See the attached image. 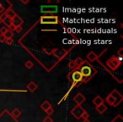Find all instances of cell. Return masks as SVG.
I'll use <instances>...</instances> for the list:
<instances>
[{"label": "cell", "instance_id": "484cf974", "mask_svg": "<svg viewBox=\"0 0 123 122\" xmlns=\"http://www.w3.org/2000/svg\"><path fill=\"white\" fill-rule=\"evenodd\" d=\"M89 115L86 111H84V113L82 115V117H81V118H83V120H86L89 119Z\"/></svg>", "mask_w": 123, "mask_h": 122}, {"label": "cell", "instance_id": "8d00e7d4", "mask_svg": "<svg viewBox=\"0 0 123 122\" xmlns=\"http://www.w3.org/2000/svg\"><path fill=\"white\" fill-rule=\"evenodd\" d=\"M0 5H1V4H0Z\"/></svg>", "mask_w": 123, "mask_h": 122}, {"label": "cell", "instance_id": "d6986e66", "mask_svg": "<svg viewBox=\"0 0 123 122\" xmlns=\"http://www.w3.org/2000/svg\"><path fill=\"white\" fill-rule=\"evenodd\" d=\"M74 62L76 64V66H81L84 64V60L81 58L80 57H79V58H76V60H74Z\"/></svg>", "mask_w": 123, "mask_h": 122}, {"label": "cell", "instance_id": "5bb4252c", "mask_svg": "<svg viewBox=\"0 0 123 122\" xmlns=\"http://www.w3.org/2000/svg\"><path fill=\"white\" fill-rule=\"evenodd\" d=\"M41 109L42 110H44L45 112L46 111V110L48 109V108H51V104L49 103L48 101H44L41 104Z\"/></svg>", "mask_w": 123, "mask_h": 122}, {"label": "cell", "instance_id": "8fae6325", "mask_svg": "<svg viewBox=\"0 0 123 122\" xmlns=\"http://www.w3.org/2000/svg\"><path fill=\"white\" fill-rule=\"evenodd\" d=\"M97 58H98L97 54H96V53H94V52H93V51L89 52V53L87 54V58H88V60H89L90 62H94V60L97 59Z\"/></svg>", "mask_w": 123, "mask_h": 122}, {"label": "cell", "instance_id": "4316f807", "mask_svg": "<svg viewBox=\"0 0 123 122\" xmlns=\"http://www.w3.org/2000/svg\"><path fill=\"white\" fill-rule=\"evenodd\" d=\"M43 122H53V120L50 116H46V118H44Z\"/></svg>", "mask_w": 123, "mask_h": 122}, {"label": "cell", "instance_id": "ffe728a7", "mask_svg": "<svg viewBox=\"0 0 123 122\" xmlns=\"http://www.w3.org/2000/svg\"><path fill=\"white\" fill-rule=\"evenodd\" d=\"M111 122H123V119L121 115H117L116 117H115Z\"/></svg>", "mask_w": 123, "mask_h": 122}, {"label": "cell", "instance_id": "83f0119b", "mask_svg": "<svg viewBox=\"0 0 123 122\" xmlns=\"http://www.w3.org/2000/svg\"><path fill=\"white\" fill-rule=\"evenodd\" d=\"M7 30L8 29L5 27V26H3V27L0 28V33H1L2 35H4V33H5L6 31H7Z\"/></svg>", "mask_w": 123, "mask_h": 122}, {"label": "cell", "instance_id": "836d02e7", "mask_svg": "<svg viewBox=\"0 0 123 122\" xmlns=\"http://www.w3.org/2000/svg\"><path fill=\"white\" fill-rule=\"evenodd\" d=\"M20 2H21V3H23V4H27V3H29V1H20Z\"/></svg>", "mask_w": 123, "mask_h": 122}, {"label": "cell", "instance_id": "f1b7e54d", "mask_svg": "<svg viewBox=\"0 0 123 122\" xmlns=\"http://www.w3.org/2000/svg\"><path fill=\"white\" fill-rule=\"evenodd\" d=\"M22 30H23L22 26H16V27H15V31H14L19 33L20 31H22Z\"/></svg>", "mask_w": 123, "mask_h": 122}, {"label": "cell", "instance_id": "8992f818", "mask_svg": "<svg viewBox=\"0 0 123 122\" xmlns=\"http://www.w3.org/2000/svg\"><path fill=\"white\" fill-rule=\"evenodd\" d=\"M111 95L113 97V98H114V99L116 100V103H115L114 106L115 107L118 106V105L120 104V103H121V102L122 101V99H123L121 94L117 91V90H113V91L111 92Z\"/></svg>", "mask_w": 123, "mask_h": 122}, {"label": "cell", "instance_id": "603a6c76", "mask_svg": "<svg viewBox=\"0 0 123 122\" xmlns=\"http://www.w3.org/2000/svg\"><path fill=\"white\" fill-rule=\"evenodd\" d=\"M68 67H69V69H71V70H74L77 67L75 62H74V60H72V61H70V62L68 63Z\"/></svg>", "mask_w": 123, "mask_h": 122}, {"label": "cell", "instance_id": "6da1fadb", "mask_svg": "<svg viewBox=\"0 0 123 122\" xmlns=\"http://www.w3.org/2000/svg\"><path fill=\"white\" fill-rule=\"evenodd\" d=\"M80 71L81 75H82V76H83L82 81H84V82H86V81H87L89 78H90L91 76L94 74V72H95V71H94L93 68L89 65L82 66V67L80 68V71Z\"/></svg>", "mask_w": 123, "mask_h": 122}, {"label": "cell", "instance_id": "e575fe53", "mask_svg": "<svg viewBox=\"0 0 123 122\" xmlns=\"http://www.w3.org/2000/svg\"><path fill=\"white\" fill-rule=\"evenodd\" d=\"M2 22H3V19H2L1 17H0V24H1Z\"/></svg>", "mask_w": 123, "mask_h": 122}, {"label": "cell", "instance_id": "30bf717a", "mask_svg": "<svg viewBox=\"0 0 123 122\" xmlns=\"http://www.w3.org/2000/svg\"><path fill=\"white\" fill-rule=\"evenodd\" d=\"M26 87H27V89L29 90L31 93H34L35 91H36V89H37L38 86H37V85L34 82V81H31V82L27 85Z\"/></svg>", "mask_w": 123, "mask_h": 122}, {"label": "cell", "instance_id": "ba28073f", "mask_svg": "<svg viewBox=\"0 0 123 122\" xmlns=\"http://www.w3.org/2000/svg\"><path fill=\"white\" fill-rule=\"evenodd\" d=\"M74 100L78 105H81L83 103L85 102L86 98L81 93H78L77 94H76V96H74Z\"/></svg>", "mask_w": 123, "mask_h": 122}, {"label": "cell", "instance_id": "d4e9b609", "mask_svg": "<svg viewBox=\"0 0 123 122\" xmlns=\"http://www.w3.org/2000/svg\"><path fill=\"white\" fill-rule=\"evenodd\" d=\"M122 55H123V48H121L117 51V56H116V57H119V58H122Z\"/></svg>", "mask_w": 123, "mask_h": 122}, {"label": "cell", "instance_id": "d590c367", "mask_svg": "<svg viewBox=\"0 0 123 122\" xmlns=\"http://www.w3.org/2000/svg\"><path fill=\"white\" fill-rule=\"evenodd\" d=\"M83 122H90V121H89V120H84V121H83Z\"/></svg>", "mask_w": 123, "mask_h": 122}, {"label": "cell", "instance_id": "5b68a950", "mask_svg": "<svg viewBox=\"0 0 123 122\" xmlns=\"http://www.w3.org/2000/svg\"><path fill=\"white\" fill-rule=\"evenodd\" d=\"M69 79L72 80L73 82L75 84V83H78V82H79V81H82L83 76H82V75H81L80 71H75L71 74V76H69Z\"/></svg>", "mask_w": 123, "mask_h": 122}, {"label": "cell", "instance_id": "7402d4cb", "mask_svg": "<svg viewBox=\"0 0 123 122\" xmlns=\"http://www.w3.org/2000/svg\"><path fill=\"white\" fill-rule=\"evenodd\" d=\"M33 65H34V64H33L32 61H31V60H28V61H26L25 64V68H26V69H28V70H31V68L33 67Z\"/></svg>", "mask_w": 123, "mask_h": 122}, {"label": "cell", "instance_id": "e0dca14e", "mask_svg": "<svg viewBox=\"0 0 123 122\" xmlns=\"http://www.w3.org/2000/svg\"><path fill=\"white\" fill-rule=\"evenodd\" d=\"M11 115L14 117V118H18V117L20 116L21 115V111L19 109V108H14L12 112H11Z\"/></svg>", "mask_w": 123, "mask_h": 122}, {"label": "cell", "instance_id": "d6a6232c", "mask_svg": "<svg viewBox=\"0 0 123 122\" xmlns=\"http://www.w3.org/2000/svg\"><path fill=\"white\" fill-rule=\"evenodd\" d=\"M4 12H5V9H4V6L1 4V5H0V14H3V13H4Z\"/></svg>", "mask_w": 123, "mask_h": 122}, {"label": "cell", "instance_id": "7a4b0ae2", "mask_svg": "<svg viewBox=\"0 0 123 122\" xmlns=\"http://www.w3.org/2000/svg\"><path fill=\"white\" fill-rule=\"evenodd\" d=\"M121 61L117 58L116 56H112L111 58H110L109 59L106 61V65L110 68L111 70L114 71V70L117 69L119 67V65H121Z\"/></svg>", "mask_w": 123, "mask_h": 122}, {"label": "cell", "instance_id": "44dd1931", "mask_svg": "<svg viewBox=\"0 0 123 122\" xmlns=\"http://www.w3.org/2000/svg\"><path fill=\"white\" fill-rule=\"evenodd\" d=\"M4 36H5L6 39H9V38H12L13 36H14V33L12 32V31H9V30H7V31H6L5 33H4Z\"/></svg>", "mask_w": 123, "mask_h": 122}, {"label": "cell", "instance_id": "52a82bcc", "mask_svg": "<svg viewBox=\"0 0 123 122\" xmlns=\"http://www.w3.org/2000/svg\"><path fill=\"white\" fill-rule=\"evenodd\" d=\"M42 13H49V14H52V13H56L57 12V7L56 6H41V9Z\"/></svg>", "mask_w": 123, "mask_h": 122}, {"label": "cell", "instance_id": "277c9868", "mask_svg": "<svg viewBox=\"0 0 123 122\" xmlns=\"http://www.w3.org/2000/svg\"><path fill=\"white\" fill-rule=\"evenodd\" d=\"M84 111H85V110L81 107V105H77V106H75L72 109L71 114H72L77 120H79V119L82 117V115L84 113Z\"/></svg>", "mask_w": 123, "mask_h": 122}, {"label": "cell", "instance_id": "1f68e13d", "mask_svg": "<svg viewBox=\"0 0 123 122\" xmlns=\"http://www.w3.org/2000/svg\"><path fill=\"white\" fill-rule=\"evenodd\" d=\"M5 41H6V38L4 36V35L0 34V42L1 43H5Z\"/></svg>", "mask_w": 123, "mask_h": 122}, {"label": "cell", "instance_id": "3957f363", "mask_svg": "<svg viewBox=\"0 0 123 122\" xmlns=\"http://www.w3.org/2000/svg\"><path fill=\"white\" fill-rule=\"evenodd\" d=\"M40 22L41 24H57L59 22L57 16L54 15H44L41 17Z\"/></svg>", "mask_w": 123, "mask_h": 122}, {"label": "cell", "instance_id": "ac0fdd59", "mask_svg": "<svg viewBox=\"0 0 123 122\" xmlns=\"http://www.w3.org/2000/svg\"><path fill=\"white\" fill-rule=\"evenodd\" d=\"M3 22L4 23V25H5L6 26H8V27H9V26L12 24V19H11V18H9V17H8V16H6V17L3 20Z\"/></svg>", "mask_w": 123, "mask_h": 122}, {"label": "cell", "instance_id": "9c48e42d", "mask_svg": "<svg viewBox=\"0 0 123 122\" xmlns=\"http://www.w3.org/2000/svg\"><path fill=\"white\" fill-rule=\"evenodd\" d=\"M24 23V21H23L22 18L19 17L18 14H16L14 18H12V24L14 25V26H21V25Z\"/></svg>", "mask_w": 123, "mask_h": 122}, {"label": "cell", "instance_id": "f546056e", "mask_svg": "<svg viewBox=\"0 0 123 122\" xmlns=\"http://www.w3.org/2000/svg\"><path fill=\"white\" fill-rule=\"evenodd\" d=\"M5 43H7L8 45H12L14 43V41H13L12 38H9V39H6Z\"/></svg>", "mask_w": 123, "mask_h": 122}, {"label": "cell", "instance_id": "9a60e30c", "mask_svg": "<svg viewBox=\"0 0 123 122\" xmlns=\"http://www.w3.org/2000/svg\"><path fill=\"white\" fill-rule=\"evenodd\" d=\"M6 14V15L8 16V17H9V18H11V19H12V18H14V16L16 15V13H15V11L14 10H13L12 9H10V8H9V9H8L7 10H5V12H4Z\"/></svg>", "mask_w": 123, "mask_h": 122}, {"label": "cell", "instance_id": "7c38bea8", "mask_svg": "<svg viewBox=\"0 0 123 122\" xmlns=\"http://www.w3.org/2000/svg\"><path fill=\"white\" fill-rule=\"evenodd\" d=\"M104 102H105L104 99H103L100 96H96L95 98H94V100H93V103H94L95 106H99V105H100V104H103Z\"/></svg>", "mask_w": 123, "mask_h": 122}, {"label": "cell", "instance_id": "cb8c5ba5", "mask_svg": "<svg viewBox=\"0 0 123 122\" xmlns=\"http://www.w3.org/2000/svg\"><path fill=\"white\" fill-rule=\"evenodd\" d=\"M46 115H48V116H50L51 115H52L53 113H54V109L52 108V107L51 108H48L47 110L46 111Z\"/></svg>", "mask_w": 123, "mask_h": 122}, {"label": "cell", "instance_id": "4dcf8cb0", "mask_svg": "<svg viewBox=\"0 0 123 122\" xmlns=\"http://www.w3.org/2000/svg\"><path fill=\"white\" fill-rule=\"evenodd\" d=\"M8 30H9V31H12V32H13V31H15V26H14L13 24H11L10 26H9V29H8Z\"/></svg>", "mask_w": 123, "mask_h": 122}, {"label": "cell", "instance_id": "4fadbf2b", "mask_svg": "<svg viewBox=\"0 0 123 122\" xmlns=\"http://www.w3.org/2000/svg\"><path fill=\"white\" fill-rule=\"evenodd\" d=\"M95 109L98 113L100 114V115H102V114H104L105 112L107 110V107L103 103V104H100V105H99V106H96Z\"/></svg>", "mask_w": 123, "mask_h": 122}, {"label": "cell", "instance_id": "2e32d148", "mask_svg": "<svg viewBox=\"0 0 123 122\" xmlns=\"http://www.w3.org/2000/svg\"><path fill=\"white\" fill-rule=\"evenodd\" d=\"M105 100H106V102H107L108 104L111 105V106H114L115 103H116V100L114 99V98H113V97L111 96V94L108 95L107 98H106V99H105Z\"/></svg>", "mask_w": 123, "mask_h": 122}]
</instances>
